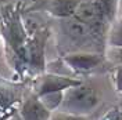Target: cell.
<instances>
[{"label":"cell","instance_id":"cell-14","mask_svg":"<svg viewBox=\"0 0 122 120\" xmlns=\"http://www.w3.org/2000/svg\"><path fill=\"white\" fill-rule=\"evenodd\" d=\"M121 51V57H119V64L115 66L114 73H112V80H114V87L118 92L122 94V50Z\"/></svg>","mask_w":122,"mask_h":120},{"label":"cell","instance_id":"cell-8","mask_svg":"<svg viewBox=\"0 0 122 120\" xmlns=\"http://www.w3.org/2000/svg\"><path fill=\"white\" fill-rule=\"evenodd\" d=\"M82 0H36L30 11H45L57 19L74 17Z\"/></svg>","mask_w":122,"mask_h":120},{"label":"cell","instance_id":"cell-7","mask_svg":"<svg viewBox=\"0 0 122 120\" xmlns=\"http://www.w3.org/2000/svg\"><path fill=\"white\" fill-rule=\"evenodd\" d=\"M36 79H38V82H36L33 92L38 97L50 94V92H61V91H65L82 83L81 79L58 75V73H43Z\"/></svg>","mask_w":122,"mask_h":120},{"label":"cell","instance_id":"cell-6","mask_svg":"<svg viewBox=\"0 0 122 120\" xmlns=\"http://www.w3.org/2000/svg\"><path fill=\"white\" fill-rule=\"evenodd\" d=\"M106 61V54L79 51L68 53L62 55V62L76 75H86L97 68Z\"/></svg>","mask_w":122,"mask_h":120},{"label":"cell","instance_id":"cell-12","mask_svg":"<svg viewBox=\"0 0 122 120\" xmlns=\"http://www.w3.org/2000/svg\"><path fill=\"white\" fill-rule=\"evenodd\" d=\"M39 98L42 99V102H43L51 112H56V111L60 109L61 104H62L64 91H61V92H50V94L42 95V97H39Z\"/></svg>","mask_w":122,"mask_h":120},{"label":"cell","instance_id":"cell-1","mask_svg":"<svg viewBox=\"0 0 122 120\" xmlns=\"http://www.w3.org/2000/svg\"><path fill=\"white\" fill-rule=\"evenodd\" d=\"M0 36L4 43V53L8 65L18 76L28 75L29 35L24 22L22 10L18 3L0 4Z\"/></svg>","mask_w":122,"mask_h":120},{"label":"cell","instance_id":"cell-5","mask_svg":"<svg viewBox=\"0 0 122 120\" xmlns=\"http://www.w3.org/2000/svg\"><path fill=\"white\" fill-rule=\"evenodd\" d=\"M24 97L21 86L0 80V120H10L15 116Z\"/></svg>","mask_w":122,"mask_h":120},{"label":"cell","instance_id":"cell-16","mask_svg":"<svg viewBox=\"0 0 122 120\" xmlns=\"http://www.w3.org/2000/svg\"><path fill=\"white\" fill-rule=\"evenodd\" d=\"M0 4H1V3H0Z\"/></svg>","mask_w":122,"mask_h":120},{"label":"cell","instance_id":"cell-10","mask_svg":"<svg viewBox=\"0 0 122 120\" xmlns=\"http://www.w3.org/2000/svg\"><path fill=\"white\" fill-rule=\"evenodd\" d=\"M93 1L99 7L101 14L104 15V18L112 25V22L117 19V15H118L119 0H93Z\"/></svg>","mask_w":122,"mask_h":120},{"label":"cell","instance_id":"cell-3","mask_svg":"<svg viewBox=\"0 0 122 120\" xmlns=\"http://www.w3.org/2000/svg\"><path fill=\"white\" fill-rule=\"evenodd\" d=\"M24 22L29 35L28 40V64L29 73L39 77L46 73V44L50 36V29L47 26L39 25L32 19L24 18Z\"/></svg>","mask_w":122,"mask_h":120},{"label":"cell","instance_id":"cell-9","mask_svg":"<svg viewBox=\"0 0 122 120\" xmlns=\"http://www.w3.org/2000/svg\"><path fill=\"white\" fill-rule=\"evenodd\" d=\"M51 111L42 102V99L32 91L24 97L18 108L17 116L21 120H50Z\"/></svg>","mask_w":122,"mask_h":120},{"label":"cell","instance_id":"cell-11","mask_svg":"<svg viewBox=\"0 0 122 120\" xmlns=\"http://www.w3.org/2000/svg\"><path fill=\"white\" fill-rule=\"evenodd\" d=\"M107 44L118 50H122V15L115 19L107 35Z\"/></svg>","mask_w":122,"mask_h":120},{"label":"cell","instance_id":"cell-15","mask_svg":"<svg viewBox=\"0 0 122 120\" xmlns=\"http://www.w3.org/2000/svg\"><path fill=\"white\" fill-rule=\"evenodd\" d=\"M100 120H122V109L118 106L111 108L100 117Z\"/></svg>","mask_w":122,"mask_h":120},{"label":"cell","instance_id":"cell-4","mask_svg":"<svg viewBox=\"0 0 122 120\" xmlns=\"http://www.w3.org/2000/svg\"><path fill=\"white\" fill-rule=\"evenodd\" d=\"M100 101L101 97L99 90L82 82L81 84L64 91L62 104L58 111L87 116L100 105Z\"/></svg>","mask_w":122,"mask_h":120},{"label":"cell","instance_id":"cell-2","mask_svg":"<svg viewBox=\"0 0 122 120\" xmlns=\"http://www.w3.org/2000/svg\"><path fill=\"white\" fill-rule=\"evenodd\" d=\"M58 33L62 55L79 51L104 54L106 51L107 39L74 17L58 19Z\"/></svg>","mask_w":122,"mask_h":120},{"label":"cell","instance_id":"cell-13","mask_svg":"<svg viewBox=\"0 0 122 120\" xmlns=\"http://www.w3.org/2000/svg\"><path fill=\"white\" fill-rule=\"evenodd\" d=\"M50 120H90L87 116H82V115H74V113L62 112V111H56L51 113Z\"/></svg>","mask_w":122,"mask_h":120}]
</instances>
